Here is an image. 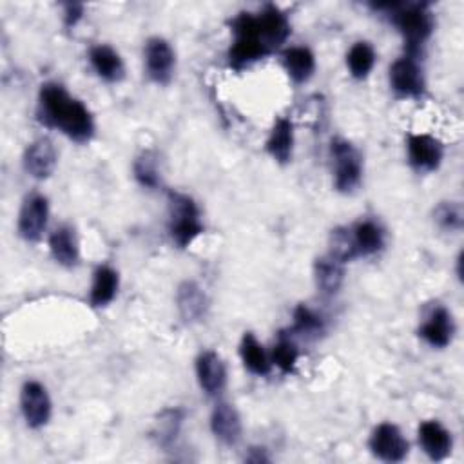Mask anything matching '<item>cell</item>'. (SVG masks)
<instances>
[{
  "instance_id": "obj_27",
  "label": "cell",
  "mask_w": 464,
  "mask_h": 464,
  "mask_svg": "<svg viewBox=\"0 0 464 464\" xmlns=\"http://www.w3.org/2000/svg\"><path fill=\"white\" fill-rule=\"evenodd\" d=\"M183 417L185 413L181 408H167L158 415L152 435L160 446L169 448L176 440L183 424Z\"/></svg>"
},
{
  "instance_id": "obj_21",
  "label": "cell",
  "mask_w": 464,
  "mask_h": 464,
  "mask_svg": "<svg viewBox=\"0 0 464 464\" xmlns=\"http://www.w3.org/2000/svg\"><path fill=\"white\" fill-rule=\"evenodd\" d=\"M89 62L94 72L105 82L114 83L125 76L123 60L111 45H105V44L92 45L89 51Z\"/></svg>"
},
{
  "instance_id": "obj_33",
  "label": "cell",
  "mask_w": 464,
  "mask_h": 464,
  "mask_svg": "<svg viewBox=\"0 0 464 464\" xmlns=\"http://www.w3.org/2000/svg\"><path fill=\"white\" fill-rule=\"evenodd\" d=\"M63 24L65 27H74L78 24V20L82 18L83 14V4H78V2H69V4H63Z\"/></svg>"
},
{
  "instance_id": "obj_34",
  "label": "cell",
  "mask_w": 464,
  "mask_h": 464,
  "mask_svg": "<svg viewBox=\"0 0 464 464\" xmlns=\"http://www.w3.org/2000/svg\"><path fill=\"white\" fill-rule=\"evenodd\" d=\"M245 460H248V462H266L268 457L265 455V451L261 448H250V455H246Z\"/></svg>"
},
{
  "instance_id": "obj_8",
  "label": "cell",
  "mask_w": 464,
  "mask_h": 464,
  "mask_svg": "<svg viewBox=\"0 0 464 464\" xmlns=\"http://www.w3.org/2000/svg\"><path fill=\"white\" fill-rule=\"evenodd\" d=\"M145 67L152 82L165 85L172 80L176 67V54L170 44L160 36H152L145 44Z\"/></svg>"
},
{
  "instance_id": "obj_13",
  "label": "cell",
  "mask_w": 464,
  "mask_h": 464,
  "mask_svg": "<svg viewBox=\"0 0 464 464\" xmlns=\"http://www.w3.org/2000/svg\"><path fill=\"white\" fill-rule=\"evenodd\" d=\"M24 169L34 179H47L56 167V150L51 140L38 138L24 150Z\"/></svg>"
},
{
  "instance_id": "obj_26",
  "label": "cell",
  "mask_w": 464,
  "mask_h": 464,
  "mask_svg": "<svg viewBox=\"0 0 464 464\" xmlns=\"http://www.w3.org/2000/svg\"><path fill=\"white\" fill-rule=\"evenodd\" d=\"M239 355L245 364V368L254 375H266L270 372V359L261 346V343L256 339L254 334L245 332L239 344Z\"/></svg>"
},
{
  "instance_id": "obj_28",
  "label": "cell",
  "mask_w": 464,
  "mask_h": 464,
  "mask_svg": "<svg viewBox=\"0 0 464 464\" xmlns=\"http://www.w3.org/2000/svg\"><path fill=\"white\" fill-rule=\"evenodd\" d=\"M375 63V51L368 42H355L348 54H346V65L353 78L362 80L370 74L372 67Z\"/></svg>"
},
{
  "instance_id": "obj_6",
  "label": "cell",
  "mask_w": 464,
  "mask_h": 464,
  "mask_svg": "<svg viewBox=\"0 0 464 464\" xmlns=\"http://www.w3.org/2000/svg\"><path fill=\"white\" fill-rule=\"evenodd\" d=\"M20 410L29 428H44L49 422L53 410L45 386L40 384L38 381L24 382L20 390Z\"/></svg>"
},
{
  "instance_id": "obj_18",
  "label": "cell",
  "mask_w": 464,
  "mask_h": 464,
  "mask_svg": "<svg viewBox=\"0 0 464 464\" xmlns=\"http://www.w3.org/2000/svg\"><path fill=\"white\" fill-rule=\"evenodd\" d=\"M49 250L53 259L62 266H76L80 261L78 237L72 227L60 225L49 236Z\"/></svg>"
},
{
  "instance_id": "obj_29",
  "label": "cell",
  "mask_w": 464,
  "mask_h": 464,
  "mask_svg": "<svg viewBox=\"0 0 464 464\" xmlns=\"http://www.w3.org/2000/svg\"><path fill=\"white\" fill-rule=\"evenodd\" d=\"M292 332L303 337H319L324 332V321L306 304H299L294 310V326Z\"/></svg>"
},
{
  "instance_id": "obj_23",
  "label": "cell",
  "mask_w": 464,
  "mask_h": 464,
  "mask_svg": "<svg viewBox=\"0 0 464 464\" xmlns=\"http://www.w3.org/2000/svg\"><path fill=\"white\" fill-rule=\"evenodd\" d=\"M355 257L373 256L384 246L382 228L373 221H359L350 228Z\"/></svg>"
},
{
  "instance_id": "obj_30",
  "label": "cell",
  "mask_w": 464,
  "mask_h": 464,
  "mask_svg": "<svg viewBox=\"0 0 464 464\" xmlns=\"http://www.w3.org/2000/svg\"><path fill=\"white\" fill-rule=\"evenodd\" d=\"M134 178L141 187L156 188L160 185V170H158V156L152 150H143L132 165Z\"/></svg>"
},
{
  "instance_id": "obj_2",
  "label": "cell",
  "mask_w": 464,
  "mask_h": 464,
  "mask_svg": "<svg viewBox=\"0 0 464 464\" xmlns=\"http://www.w3.org/2000/svg\"><path fill=\"white\" fill-rule=\"evenodd\" d=\"M230 25L234 42L228 49V65L234 71H243L272 53L259 27L257 14L239 13Z\"/></svg>"
},
{
  "instance_id": "obj_9",
  "label": "cell",
  "mask_w": 464,
  "mask_h": 464,
  "mask_svg": "<svg viewBox=\"0 0 464 464\" xmlns=\"http://www.w3.org/2000/svg\"><path fill=\"white\" fill-rule=\"evenodd\" d=\"M49 203L42 194H31L24 199L18 214V234L25 241H38L47 227Z\"/></svg>"
},
{
  "instance_id": "obj_15",
  "label": "cell",
  "mask_w": 464,
  "mask_h": 464,
  "mask_svg": "<svg viewBox=\"0 0 464 464\" xmlns=\"http://www.w3.org/2000/svg\"><path fill=\"white\" fill-rule=\"evenodd\" d=\"M257 22H259L263 36H265L272 53L276 49H279L286 42V38L290 36L292 29H290L288 16L274 4H266L257 13Z\"/></svg>"
},
{
  "instance_id": "obj_31",
  "label": "cell",
  "mask_w": 464,
  "mask_h": 464,
  "mask_svg": "<svg viewBox=\"0 0 464 464\" xmlns=\"http://www.w3.org/2000/svg\"><path fill=\"white\" fill-rule=\"evenodd\" d=\"M297 357H299V352H297L295 343L292 341V337H288L281 332L279 341L274 344V350H272V362L283 373H290L297 362Z\"/></svg>"
},
{
  "instance_id": "obj_4",
  "label": "cell",
  "mask_w": 464,
  "mask_h": 464,
  "mask_svg": "<svg viewBox=\"0 0 464 464\" xmlns=\"http://www.w3.org/2000/svg\"><path fill=\"white\" fill-rule=\"evenodd\" d=\"M169 236L178 248H187L203 232L196 201L181 192H169Z\"/></svg>"
},
{
  "instance_id": "obj_17",
  "label": "cell",
  "mask_w": 464,
  "mask_h": 464,
  "mask_svg": "<svg viewBox=\"0 0 464 464\" xmlns=\"http://www.w3.org/2000/svg\"><path fill=\"white\" fill-rule=\"evenodd\" d=\"M210 430L223 444H236L241 437V417L237 410L228 402H218L210 415Z\"/></svg>"
},
{
  "instance_id": "obj_7",
  "label": "cell",
  "mask_w": 464,
  "mask_h": 464,
  "mask_svg": "<svg viewBox=\"0 0 464 464\" xmlns=\"http://www.w3.org/2000/svg\"><path fill=\"white\" fill-rule=\"evenodd\" d=\"M368 448L377 459L384 462H401L406 459L410 450L408 440L402 437L401 430L392 422H382L372 431Z\"/></svg>"
},
{
  "instance_id": "obj_32",
  "label": "cell",
  "mask_w": 464,
  "mask_h": 464,
  "mask_svg": "<svg viewBox=\"0 0 464 464\" xmlns=\"http://www.w3.org/2000/svg\"><path fill=\"white\" fill-rule=\"evenodd\" d=\"M433 216H435L437 225L444 230L457 232V230L462 228L464 212H462V205L459 201H442V203H439Z\"/></svg>"
},
{
  "instance_id": "obj_3",
  "label": "cell",
  "mask_w": 464,
  "mask_h": 464,
  "mask_svg": "<svg viewBox=\"0 0 464 464\" xmlns=\"http://www.w3.org/2000/svg\"><path fill=\"white\" fill-rule=\"evenodd\" d=\"M375 9H388L393 25L406 42L408 56L415 58L420 45L433 31V14L426 4H375Z\"/></svg>"
},
{
  "instance_id": "obj_19",
  "label": "cell",
  "mask_w": 464,
  "mask_h": 464,
  "mask_svg": "<svg viewBox=\"0 0 464 464\" xmlns=\"http://www.w3.org/2000/svg\"><path fill=\"white\" fill-rule=\"evenodd\" d=\"M419 442L431 460H442L451 453V433L437 420H424L419 426Z\"/></svg>"
},
{
  "instance_id": "obj_16",
  "label": "cell",
  "mask_w": 464,
  "mask_h": 464,
  "mask_svg": "<svg viewBox=\"0 0 464 464\" xmlns=\"http://www.w3.org/2000/svg\"><path fill=\"white\" fill-rule=\"evenodd\" d=\"M176 304L179 315L187 323H198L207 315L208 299L203 288L194 281H183L176 292Z\"/></svg>"
},
{
  "instance_id": "obj_10",
  "label": "cell",
  "mask_w": 464,
  "mask_h": 464,
  "mask_svg": "<svg viewBox=\"0 0 464 464\" xmlns=\"http://www.w3.org/2000/svg\"><path fill=\"white\" fill-rule=\"evenodd\" d=\"M390 85L402 98H419L424 92V76L417 60L402 56L390 65Z\"/></svg>"
},
{
  "instance_id": "obj_20",
  "label": "cell",
  "mask_w": 464,
  "mask_h": 464,
  "mask_svg": "<svg viewBox=\"0 0 464 464\" xmlns=\"http://www.w3.org/2000/svg\"><path fill=\"white\" fill-rule=\"evenodd\" d=\"M315 286L324 295H334L339 292L344 279V263L332 254H324L314 263Z\"/></svg>"
},
{
  "instance_id": "obj_14",
  "label": "cell",
  "mask_w": 464,
  "mask_h": 464,
  "mask_svg": "<svg viewBox=\"0 0 464 464\" xmlns=\"http://www.w3.org/2000/svg\"><path fill=\"white\" fill-rule=\"evenodd\" d=\"M196 377L207 395H219L227 384V368L216 352H201L196 359Z\"/></svg>"
},
{
  "instance_id": "obj_1",
  "label": "cell",
  "mask_w": 464,
  "mask_h": 464,
  "mask_svg": "<svg viewBox=\"0 0 464 464\" xmlns=\"http://www.w3.org/2000/svg\"><path fill=\"white\" fill-rule=\"evenodd\" d=\"M36 116L44 125L58 129L76 143H87L94 136L92 114L62 83L47 82L40 87Z\"/></svg>"
},
{
  "instance_id": "obj_22",
  "label": "cell",
  "mask_w": 464,
  "mask_h": 464,
  "mask_svg": "<svg viewBox=\"0 0 464 464\" xmlns=\"http://www.w3.org/2000/svg\"><path fill=\"white\" fill-rule=\"evenodd\" d=\"M266 152L277 163H288L292 160L294 149V125L288 118H277L268 138H266Z\"/></svg>"
},
{
  "instance_id": "obj_12",
  "label": "cell",
  "mask_w": 464,
  "mask_h": 464,
  "mask_svg": "<svg viewBox=\"0 0 464 464\" xmlns=\"http://www.w3.org/2000/svg\"><path fill=\"white\" fill-rule=\"evenodd\" d=\"M453 334V317L442 304L431 306L419 328V335L433 348H446L451 343Z\"/></svg>"
},
{
  "instance_id": "obj_24",
  "label": "cell",
  "mask_w": 464,
  "mask_h": 464,
  "mask_svg": "<svg viewBox=\"0 0 464 464\" xmlns=\"http://www.w3.org/2000/svg\"><path fill=\"white\" fill-rule=\"evenodd\" d=\"M118 272L109 265H100L92 274V286H91V304L92 306H107L116 292H118Z\"/></svg>"
},
{
  "instance_id": "obj_11",
  "label": "cell",
  "mask_w": 464,
  "mask_h": 464,
  "mask_svg": "<svg viewBox=\"0 0 464 464\" xmlns=\"http://www.w3.org/2000/svg\"><path fill=\"white\" fill-rule=\"evenodd\" d=\"M444 156L442 143L430 134L408 136V160L417 172H433Z\"/></svg>"
},
{
  "instance_id": "obj_25",
  "label": "cell",
  "mask_w": 464,
  "mask_h": 464,
  "mask_svg": "<svg viewBox=\"0 0 464 464\" xmlns=\"http://www.w3.org/2000/svg\"><path fill=\"white\" fill-rule=\"evenodd\" d=\"M283 65L295 83H304L315 71V58L308 47L297 45L283 53Z\"/></svg>"
},
{
  "instance_id": "obj_5",
  "label": "cell",
  "mask_w": 464,
  "mask_h": 464,
  "mask_svg": "<svg viewBox=\"0 0 464 464\" xmlns=\"http://www.w3.org/2000/svg\"><path fill=\"white\" fill-rule=\"evenodd\" d=\"M330 156L334 163V185L339 192H353L362 176V158L359 150L343 138H334L330 143Z\"/></svg>"
}]
</instances>
